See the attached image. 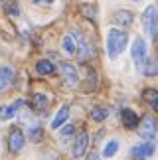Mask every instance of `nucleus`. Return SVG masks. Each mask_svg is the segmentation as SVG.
Listing matches in <instances>:
<instances>
[{"label": "nucleus", "instance_id": "f257e3e1", "mask_svg": "<svg viewBox=\"0 0 158 160\" xmlns=\"http://www.w3.org/2000/svg\"><path fill=\"white\" fill-rule=\"evenodd\" d=\"M126 42H129V34L126 32L117 30V28L109 30V34H107V53H109V58L111 59L119 58V53H123V50L126 48Z\"/></svg>", "mask_w": 158, "mask_h": 160}, {"label": "nucleus", "instance_id": "f03ea898", "mask_svg": "<svg viewBox=\"0 0 158 160\" xmlns=\"http://www.w3.org/2000/svg\"><path fill=\"white\" fill-rule=\"evenodd\" d=\"M156 24H158V20H156V8H154V6H148V8L142 12V26L148 32L150 38L156 36Z\"/></svg>", "mask_w": 158, "mask_h": 160}, {"label": "nucleus", "instance_id": "7ed1b4c3", "mask_svg": "<svg viewBox=\"0 0 158 160\" xmlns=\"http://www.w3.org/2000/svg\"><path fill=\"white\" fill-rule=\"evenodd\" d=\"M71 36H73V38H77L75 50H79V58H81V59H89V58H93V55H95V48L91 46V44H89V42L83 38L81 34L71 32Z\"/></svg>", "mask_w": 158, "mask_h": 160}, {"label": "nucleus", "instance_id": "20e7f679", "mask_svg": "<svg viewBox=\"0 0 158 160\" xmlns=\"http://www.w3.org/2000/svg\"><path fill=\"white\" fill-rule=\"evenodd\" d=\"M144 59H146V44H144L142 38H136L135 44H132V61L138 69H142Z\"/></svg>", "mask_w": 158, "mask_h": 160}, {"label": "nucleus", "instance_id": "39448f33", "mask_svg": "<svg viewBox=\"0 0 158 160\" xmlns=\"http://www.w3.org/2000/svg\"><path fill=\"white\" fill-rule=\"evenodd\" d=\"M152 154H154V142L152 140L142 142V144H136L135 148H132V158L135 160H144V158H148Z\"/></svg>", "mask_w": 158, "mask_h": 160}, {"label": "nucleus", "instance_id": "423d86ee", "mask_svg": "<svg viewBox=\"0 0 158 160\" xmlns=\"http://www.w3.org/2000/svg\"><path fill=\"white\" fill-rule=\"evenodd\" d=\"M87 146H89V137H87V132L81 131L77 134V138H75V144H73V158H81L85 152H87Z\"/></svg>", "mask_w": 158, "mask_h": 160}, {"label": "nucleus", "instance_id": "0eeeda50", "mask_svg": "<svg viewBox=\"0 0 158 160\" xmlns=\"http://www.w3.org/2000/svg\"><path fill=\"white\" fill-rule=\"evenodd\" d=\"M24 142H26V138H24V132L20 131V128H14V131L10 132L8 137V148L12 152H18L24 148Z\"/></svg>", "mask_w": 158, "mask_h": 160}, {"label": "nucleus", "instance_id": "6e6552de", "mask_svg": "<svg viewBox=\"0 0 158 160\" xmlns=\"http://www.w3.org/2000/svg\"><path fill=\"white\" fill-rule=\"evenodd\" d=\"M141 137L146 138V140H152L156 137V122L152 117H144L142 119V125H141Z\"/></svg>", "mask_w": 158, "mask_h": 160}, {"label": "nucleus", "instance_id": "1a4fd4ad", "mask_svg": "<svg viewBox=\"0 0 158 160\" xmlns=\"http://www.w3.org/2000/svg\"><path fill=\"white\" fill-rule=\"evenodd\" d=\"M22 105H24L22 99H16L12 105H2V107H0V121H10L12 117H14L18 111H20Z\"/></svg>", "mask_w": 158, "mask_h": 160}, {"label": "nucleus", "instance_id": "9d476101", "mask_svg": "<svg viewBox=\"0 0 158 160\" xmlns=\"http://www.w3.org/2000/svg\"><path fill=\"white\" fill-rule=\"evenodd\" d=\"M14 67L10 65H0V91H4L6 87H10L14 81Z\"/></svg>", "mask_w": 158, "mask_h": 160}, {"label": "nucleus", "instance_id": "9b49d317", "mask_svg": "<svg viewBox=\"0 0 158 160\" xmlns=\"http://www.w3.org/2000/svg\"><path fill=\"white\" fill-rule=\"evenodd\" d=\"M59 69H62V75L65 77V81H67L69 85H75V83H77L79 75H77V67H75V65L67 63V61H62Z\"/></svg>", "mask_w": 158, "mask_h": 160}, {"label": "nucleus", "instance_id": "f8f14e48", "mask_svg": "<svg viewBox=\"0 0 158 160\" xmlns=\"http://www.w3.org/2000/svg\"><path fill=\"white\" fill-rule=\"evenodd\" d=\"M121 117H123V125H125L126 128H136V127H138V122H141L138 115L135 113V111H131V109H123Z\"/></svg>", "mask_w": 158, "mask_h": 160}, {"label": "nucleus", "instance_id": "ddd939ff", "mask_svg": "<svg viewBox=\"0 0 158 160\" xmlns=\"http://www.w3.org/2000/svg\"><path fill=\"white\" fill-rule=\"evenodd\" d=\"M113 22L117 24V26H125L126 28V26H131V24H132V14H131L129 10H117L113 14Z\"/></svg>", "mask_w": 158, "mask_h": 160}, {"label": "nucleus", "instance_id": "4468645a", "mask_svg": "<svg viewBox=\"0 0 158 160\" xmlns=\"http://www.w3.org/2000/svg\"><path fill=\"white\" fill-rule=\"evenodd\" d=\"M67 117H69V107H65V105H63L62 109L57 111V115L53 117V121H52V127H53V128H59V127H62L65 121H67Z\"/></svg>", "mask_w": 158, "mask_h": 160}, {"label": "nucleus", "instance_id": "2eb2a0df", "mask_svg": "<svg viewBox=\"0 0 158 160\" xmlns=\"http://www.w3.org/2000/svg\"><path fill=\"white\" fill-rule=\"evenodd\" d=\"M32 107L36 111H46L47 109V97L42 93H34L32 95Z\"/></svg>", "mask_w": 158, "mask_h": 160}, {"label": "nucleus", "instance_id": "dca6fc26", "mask_svg": "<svg viewBox=\"0 0 158 160\" xmlns=\"http://www.w3.org/2000/svg\"><path fill=\"white\" fill-rule=\"evenodd\" d=\"M36 71H38L40 75H50V73H53V63L50 59H40L38 63H36Z\"/></svg>", "mask_w": 158, "mask_h": 160}, {"label": "nucleus", "instance_id": "f3484780", "mask_svg": "<svg viewBox=\"0 0 158 160\" xmlns=\"http://www.w3.org/2000/svg\"><path fill=\"white\" fill-rule=\"evenodd\" d=\"M62 48H63V52L67 53V55H73L77 50H75V40H73V36L67 34V36H63V40H62Z\"/></svg>", "mask_w": 158, "mask_h": 160}, {"label": "nucleus", "instance_id": "a211bd4d", "mask_svg": "<svg viewBox=\"0 0 158 160\" xmlns=\"http://www.w3.org/2000/svg\"><path fill=\"white\" fill-rule=\"evenodd\" d=\"M109 117V111L105 107H93L91 109V119L97 121V122H101V121H105Z\"/></svg>", "mask_w": 158, "mask_h": 160}, {"label": "nucleus", "instance_id": "6ab92c4d", "mask_svg": "<svg viewBox=\"0 0 158 160\" xmlns=\"http://www.w3.org/2000/svg\"><path fill=\"white\" fill-rule=\"evenodd\" d=\"M117 150H119V140H109L105 144V148H103V156L111 158V156L117 154Z\"/></svg>", "mask_w": 158, "mask_h": 160}, {"label": "nucleus", "instance_id": "aec40b11", "mask_svg": "<svg viewBox=\"0 0 158 160\" xmlns=\"http://www.w3.org/2000/svg\"><path fill=\"white\" fill-rule=\"evenodd\" d=\"M142 95H144V99L148 101L150 107H152V109H158V91H154V89H146Z\"/></svg>", "mask_w": 158, "mask_h": 160}, {"label": "nucleus", "instance_id": "412c9836", "mask_svg": "<svg viewBox=\"0 0 158 160\" xmlns=\"http://www.w3.org/2000/svg\"><path fill=\"white\" fill-rule=\"evenodd\" d=\"M79 10H81V14L85 18H89V20H95V16H97V8L93 4H79Z\"/></svg>", "mask_w": 158, "mask_h": 160}, {"label": "nucleus", "instance_id": "4be33fe9", "mask_svg": "<svg viewBox=\"0 0 158 160\" xmlns=\"http://www.w3.org/2000/svg\"><path fill=\"white\" fill-rule=\"evenodd\" d=\"M142 69L146 75H156V61L150 58V59H144V63H142Z\"/></svg>", "mask_w": 158, "mask_h": 160}, {"label": "nucleus", "instance_id": "5701e85b", "mask_svg": "<svg viewBox=\"0 0 158 160\" xmlns=\"http://www.w3.org/2000/svg\"><path fill=\"white\" fill-rule=\"evenodd\" d=\"M42 137H44V131H42V128H32V131H30V140H32V142L42 140Z\"/></svg>", "mask_w": 158, "mask_h": 160}, {"label": "nucleus", "instance_id": "b1692460", "mask_svg": "<svg viewBox=\"0 0 158 160\" xmlns=\"http://www.w3.org/2000/svg\"><path fill=\"white\" fill-rule=\"evenodd\" d=\"M6 12H8L10 16H18L20 14V6L16 2H10V4H6Z\"/></svg>", "mask_w": 158, "mask_h": 160}, {"label": "nucleus", "instance_id": "393cba45", "mask_svg": "<svg viewBox=\"0 0 158 160\" xmlns=\"http://www.w3.org/2000/svg\"><path fill=\"white\" fill-rule=\"evenodd\" d=\"M73 132H75V127L73 125H65V127H62V131H59L62 137H69V134H73Z\"/></svg>", "mask_w": 158, "mask_h": 160}, {"label": "nucleus", "instance_id": "a878e982", "mask_svg": "<svg viewBox=\"0 0 158 160\" xmlns=\"http://www.w3.org/2000/svg\"><path fill=\"white\" fill-rule=\"evenodd\" d=\"M32 4H52L53 0H30Z\"/></svg>", "mask_w": 158, "mask_h": 160}, {"label": "nucleus", "instance_id": "bb28decb", "mask_svg": "<svg viewBox=\"0 0 158 160\" xmlns=\"http://www.w3.org/2000/svg\"><path fill=\"white\" fill-rule=\"evenodd\" d=\"M87 160H101V158H99V154H97V152H91V154L87 156Z\"/></svg>", "mask_w": 158, "mask_h": 160}, {"label": "nucleus", "instance_id": "cd10ccee", "mask_svg": "<svg viewBox=\"0 0 158 160\" xmlns=\"http://www.w3.org/2000/svg\"><path fill=\"white\" fill-rule=\"evenodd\" d=\"M132 2H141V0H132Z\"/></svg>", "mask_w": 158, "mask_h": 160}, {"label": "nucleus", "instance_id": "c85d7f7f", "mask_svg": "<svg viewBox=\"0 0 158 160\" xmlns=\"http://www.w3.org/2000/svg\"><path fill=\"white\" fill-rule=\"evenodd\" d=\"M50 160H52V158H50Z\"/></svg>", "mask_w": 158, "mask_h": 160}]
</instances>
